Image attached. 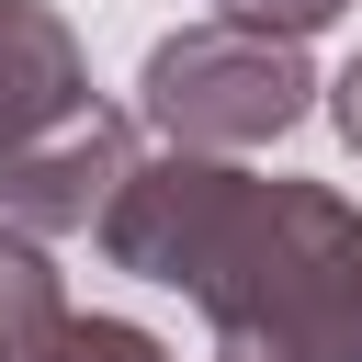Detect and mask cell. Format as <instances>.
Masks as SVG:
<instances>
[{
    "label": "cell",
    "instance_id": "obj_5",
    "mask_svg": "<svg viewBox=\"0 0 362 362\" xmlns=\"http://www.w3.org/2000/svg\"><path fill=\"white\" fill-rule=\"evenodd\" d=\"M57 317H68V272L45 260V238H34V226H11V215H0V362H11V351H34Z\"/></svg>",
    "mask_w": 362,
    "mask_h": 362
},
{
    "label": "cell",
    "instance_id": "obj_4",
    "mask_svg": "<svg viewBox=\"0 0 362 362\" xmlns=\"http://www.w3.org/2000/svg\"><path fill=\"white\" fill-rule=\"evenodd\" d=\"M79 102H90V57H79V34H68L45 0H0V147L68 124Z\"/></svg>",
    "mask_w": 362,
    "mask_h": 362
},
{
    "label": "cell",
    "instance_id": "obj_7",
    "mask_svg": "<svg viewBox=\"0 0 362 362\" xmlns=\"http://www.w3.org/2000/svg\"><path fill=\"white\" fill-rule=\"evenodd\" d=\"M339 11H351V0H215V23H249V34H294V45H305V34H328Z\"/></svg>",
    "mask_w": 362,
    "mask_h": 362
},
{
    "label": "cell",
    "instance_id": "obj_8",
    "mask_svg": "<svg viewBox=\"0 0 362 362\" xmlns=\"http://www.w3.org/2000/svg\"><path fill=\"white\" fill-rule=\"evenodd\" d=\"M328 124H339V136H351V158H362V57L328 79Z\"/></svg>",
    "mask_w": 362,
    "mask_h": 362
},
{
    "label": "cell",
    "instance_id": "obj_1",
    "mask_svg": "<svg viewBox=\"0 0 362 362\" xmlns=\"http://www.w3.org/2000/svg\"><path fill=\"white\" fill-rule=\"evenodd\" d=\"M102 260L204 305L215 362H362V204L158 147L102 204Z\"/></svg>",
    "mask_w": 362,
    "mask_h": 362
},
{
    "label": "cell",
    "instance_id": "obj_2",
    "mask_svg": "<svg viewBox=\"0 0 362 362\" xmlns=\"http://www.w3.org/2000/svg\"><path fill=\"white\" fill-rule=\"evenodd\" d=\"M136 113L158 124V147H204V158H249L272 136H294L317 113V68L294 34H249V23H181L147 45L136 68Z\"/></svg>",
    "mask_w": 362,
    "mask_h": 362
},
{
    "label": "cell",
    "instance_id": "obj_3",
    "mask_svg": "<svg viewBox=\"0 0 362 362\" xmlns=\"http://www.w3.org/2000/svg\"><path fill=\"white\" fill-rule=\"evenodd\" d=\"M124 170H136V124H124L113 102H79L68 124L0 147V215L34 226V238H90Z\"/></svg>",
    "mask_w": 362,
    "mask_h": 362
},
{
    "label": "cell",
    "instance_id": "obj_6",
    "mask_svg": "<svg viewBox=\"0 0 362 362\" xmlns=\"http://www.w3.org/2000/svg\"><path fill=\"white\" fill-rule=\"evenodd\" d=\"M11 362H170V339L136 328V317H79V305H68V317H57L34 351H11Z\"/></svg>",
    "mask_w": 362,
    "mask_h": 362
}]
</instances>
